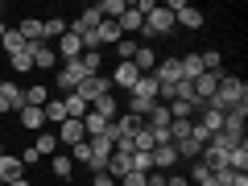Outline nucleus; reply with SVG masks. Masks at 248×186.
Here are the masks:
<instances>
[{
  "label": "nucleus",
  "instance_id": "obj_5",
  "mask_svg": "<svg viewBox=\"0 0 248 186\" xmlns=\"http://www.w3.org/2000/svg\"><path fill=\"white\" fill-rule=\"evenodd\" d=\"M83 79H87V75H83V66H79V58H75V62H58V87L66 91V95H71V91L79 87Z\"/></svg>",
  "mask_w": 248,
  "mask_h": 186
},
{
  "label": "nucleus",
  "instance_id": "obj_9",
  "mask_svg": "<svg viewBox=\"0 0 248 186\" xmlns=\"http://www.w3.org/2000/svg\"><path fill=\"white\" fill-rule=\"evenodd\" d=\"M79 141H87L83 120H62L58 124V145H79Z\"/></svg>",
  "mask_w": 248,
  "mask_h": 186
},
{
  "label": "nucleus",
  "instance_id": "obj_16",
  "mask_svg": "<svg viewBox=\"0 0 248 186\" xmlns=\"http://www.w3.org/2000/svg\"><path fill=\"white\" fill-rule=\"evenodd\" d=\"M133 66L141 75H153V66H157V54L149 50V46H137V54H133Z\"/></svg>",
  "mask_w": 248,
  "mask_h": 186
},
{
  "label": "nucleus",
  "instance_id": "obj_21",
  "mask_svg": "<svg viewBox=\"0 0 248 186\" xmlns=\"http://www.w3.org/2000/svg\"><path fill=\"white\" fill-rule=\"evenodd\" d=\"M17 33L25 37L29 46H33V42H46V37H42V21H37V17H29V21H21V25H17Z\"/></svg>",
  "mask_w": 248,
  "mask_h": 186
},
{
  "label": "nucleus",
  "instance_id": "obj_31",
  "mask_svg": "<svg viewBox=\"0 0 248 186\" xmlns=\"http://www.w3.org/2000/svg\"><path fill=\"white\" fill-rule=\"evenodd\" d=\"M190 133H195V120H170V137H174V145L186 141Z\"/></svg>",
  "mask_w": 248,
  "mask_h": 186
},
{
  "label": "nucleus",
  "instance_id": "obj_3",
  "mask_svg": "<svg viewBox=\"0 0 248 186\" xmlns=\"http://www.w3.org/2000/svg\"><path fill=\"white\" fill-rule=\"evenodd\" d=\"M244 124H248V108H232V112H223L219 133L232 137V141H244Z\"/></svg>",
  "mask_w": 248,
  "mask_h": 186
},
{
  "label": "nucleus",
  "instance_id": "obj_28",
  "mask_svg": "<svg viewBox=\"0 0 248 186\" xmlns=\"http://www.w3.org/2000/svg\"><path fill=\"white\" fill-rule=\"evenodd\" d=\"M145 124H149V128H166L170 124V104H153V112L145 116Z\"/></svg>",
  "mask_w": 248,
  "mask_h": 186
},
{
  "label": "nucleus",
  "instance_id": "obj_7",
  "mask_svg": "<svg viewBox=\"0 0 248 186\" xmlns=\"http://www.w3.org/2000/svg\"><path fill=\"white\" fill-rule=\"evenodd\" d=\"M54 54H58V62H75V58L83 54V37L66 29V33L58 37V46H54Z\"/></svg>",
  "mask_w": 248,
  "mask_h": 186
},
{
  "label": "nucleus",
  "instance_id": "obj_41",
  "mask_svg": "<svg viewBox=\"0 0 248 186\" xmlns=\"http://www.w3.org/2000/svg\"><path fill=\"white\" fill-rule=\"evenodd\" d=\"M91 186H116V178L104 170V174H91Z\"/></svg>",
  "mask_w": 248,
  "mask_h": 186
},
{
  "label": "nucleus",
  "instance_id": "obj_33",
  "mask_svg": "<svg viewBox=\"0 0 248 186\" xmlns=\"http://www.w3.org/2000/svg\"><path fill=\"white\" fill-rule=\"evenodd\" d=\"M50 166H54V178H71V170H75V161L66 157V153H54V157H50Z\"/></svg>",
  "mask_w": 248,
  "mask_h": 186
},
{
  "label": "nucleus",
  "instance_id": "obj_23",
  "mask_svg": "<svg viewBox=\"0 0 248 186\" xmlns=\"http://www.w3.org/2000/svg\"><path fill=\"white\" fill-rule=\"evenodd\" d=\"M21 124H25V128H33V133H42V124H46V116H42V108H21Z\"/></svg>",
  "mask_w": 248,
  "mask_h": 186
},
{
  "label": "nucleus",
  "instance_id": "obj_14",
  "mask_svg": "<svg viewBox=\"0 0 248 186\" xmlns=\"http://www.w3.org/2000/svg\"><path fill=\"white\" fill-rule=\"evenodd\" d=\"M228 170H236V174H248V145H232L228 149Z\"/></svg>",
  "mask_w": 248,
  "mask_h": 186
},
{
  "label": "nucleus",
  "instance_id": "obj_46",
  "mask_svg": "<svg viewBox=\"0 0 248 186\" xmlns=\"http://www.w3.org/2000/svg\"><path fill=\"white\" fill-rule=\"evenodd\" d=\"M0 157H4V145H0Z\"/></svg>",
  "mask_w": 248,
  "mask_h": 186
},
{
  "label": "nucleus",
  "instance_id": "obj_30",
  "mask_svg": "<svg viewBox=\"0 0 248 186\" xmlns=\"http://www.w3.org/2000/svg\"><path fill=\"white\" fill-rule=\"evenodd\" d=\"M128 170L133 174H153V153H133L128 157Z\"/></svg>",
  "mask_w": 248,
  "mask_h": 186
},
{
  "label": "nucleus",
  "instance_id": "obj_2",
  "mask_svg": "<svg viewBox=\"0 0 248 186\" xmlns=\"http://www.w3.org/2000/svg\"><path fill=\"white\" fill-rule=\"evenodd\" d=\"M141 33H145V37H166V33H174V13H170L166 4H157V9L145 17Z\"/></svg>",
  "mask_w": 248,
  "mask_h": 186
},
{
  "label": "nucleus",
  "instance_id": "obj_39",
  "mask_svg": "<svg viewBox=\"0 0 248 186\" xmlns=\"http://www.w3.org/2000/svg\"><path fill=\"white\" fill-rule=\"evenodd\" d=\"M71 149H75V157H71V161H91V145H87V141L71 145Z\"/></svg>",
  "mask_w": 248,
  "mask_h": 186
},
{
  "label": "nucleus",
  "instance_id": "obj_27",
  "mask_svg": "<svg viewBox=\"0 0 248 186\" xmlns=\"http://www.w3.org/2000/svg\"><path fill=\"white\" fill-rule=\"evenodd\" d=\"M62 33H66V21H62V17H50V21H42V37H46V42H58Z\"/></svg>",
  "mask_w": 248,
  "mask_h": 186
},
{
  "label": "nucleus",
  "instance_id": "obj_29",
  "mask_svg": "<svg viewBox=\"0 0 248 186\" xmlns=\"http://www.w3.org/2000/svg\"><path fill=\"white\" fill-rule=\"evenodd\" d=\"M42 116H46L50 124H62V120H66V108H62V99H46Z\"/></svg>",
  "mask_w": 248,
  "mask_h": 186
},
{
  "label": "nucleus",
  "instance_id": "obj_32",
  "mask_svg": "<svg viewBox=\"0 0 248 186\" xmlns=\"http://www.w3.org/2000/svg\"><path fill=\"white\" fill-rule=\"evenodd\" d=\"M195 112H199V104H182V99H174V104H170V120H190Z\"/></svg>",
  "mask_w": 248,
  "mask_h": 186
},
{
  "label": "nucleus",
  "instance_id": "obj_36",
  "mask_svg": "<svg viewBox=\"0 0 248 186\" xmlns=\"http://www.w3.org/2000/svg\"><path fill=\"white\" fill-rule=\"evenodd\" d=\"M46 99H50L46 83H37V87H29V91H25V104H29V108H46Z\"/></svg>",
  "mask_w": 248,
  "mask_h": 186
},
{
  "label": "nucleus",
  "instance_id": "obj_24",
  "mask_svg": "<svg viewBox=\"0 0 248 186\" xmlns=\"http://www.w3.org/2000/svg\"><path fill=\"white\" fill-rule=\"evenodd\" d=\"M0 46H4V50H9V58H13V54H21V50H25V37H21L17 33V29H4V37H0Z\"/></svg>",
  "mask_w": 248,
  "mask_h": 186
},
{
  "label": "nucleus",
  "instance_id": "obj_40",
  "mask_svg": "<svg viewBox=\"0 0 248 186\" xmlns=\"http://www.w3.org/2000/svg\"><path fill=\"white\" fill-rule=\"evenodd\" d=\"M17 157H21V166H33V161H42V157H37V149H33V145H29V149H21Z\"/></svg>",
  "mask_w": 248,
  "mask_h": 186
},
{
  "label": "nucleus",
  "instance_id": "obj_44",
  "mask_svg": "<svg viewBox=\"0 0 248 186\" xmlns=\"http://www.w3.org/2000/svg\"><path fill=\"white\" fill-rule=\"evenodd\" d=\"M0 116H9V104H4V95H0Z\"/></svg>",
  "mask_w": 248,
  "mask_h": 186
},
{
  "label": "nucleus",
  "instance_id": "obj_43",
  "mask_svg": "<svg viewBox=\"0 0 248 186\" xmlns=\"http://www.w3.org/2000/svg\"><path fill=\"white\" fill-rule=\"evenodd\" d=\"M4 186H29V178H13V182H4Z\"/></svg>",
  "mask_w": 248,
  "mask_h": 186
},
{
  "label": "nucleus",
  "instance_id": "obj_26",
  "mask_svg": "<svg viewBox=\"0 0 248 186\" xmlns=\"http://www.w3.org/2000/svg\"><path fill=\"white\" fill-rule=\"evenodd\" d=\"M91 112H99L108 124H112L116 116H120V108H116V99H112V95H104V99H95V104H91Z\"/></svg>",
  "mask_w": 248,
  "mask_h": 186
},
{
  "label": "nucleus",
  "instance_id": "obj_25",
  "mask_svg": "<svg viewBox=\"0 0 248 186\" xmlns=\"http://www.w3.org/2000/svg\"><path fill=\"white\" fill-rule=\"evenodd\" d=\"M79 66H83V75L91 79V75H99V66H104V58H99L95 50H83V54H79Z\"/></svg>",
  "mask_w": 248,
  "mask_h": 186
},
{
  "label": "nucleus",
  "instance_id": "obj_20",
  "mask_svg": "<svg viewBox=\"0 0 248 186\" xmlns=\"http://www.w3.org/2000/svg\"><path fill=\"white\" fill-rule=\"evenodd\" d=\"M33 149H37V157H54L58 153V133H37Z\"/></svg>",
  "mask_w": 248,
  "mask_h": 186
},
{
  "label": "nucleus",
  "instance_id": "obj_1",
  "mask_svg": "<svg viewBox=\"0 0 248 186\" xmlns=\"http://www.w3.org/2000/svg\"><path fill=\"white\" fill-rule=\"evenodd\" d=\"M207 108L211 112H232V108H248V83L240 79V75H219V91H215L211 99H207Z\"/></svg>",
  "mask_w": 248,
  "mask_h": 186
},
{
  "label": "nucleus",
  "instance_id": "obj_42",
  "mask_svg": "<svg viewBox=\"0 0 248 186\" xmlns=\"http://www.w3.org/2000/svg\"><path fill=\"white\" fill-rule=\"evenodd\" d=\"M166 186H190V182H186L182 174H166Z\"/></svg>",
  "mask_w": 248,
  "mask_h": 186
},
{
  "label": "nucleus",
  "instance_id": "obj_4",
  "mask_svg": "<svg viewBox=\"0 0 248 186\" xmlns=\"http://www.w3.org/2000/svg\"><path fill=\"white\" fill-rule=\"evenodd\" d=\"M75 95H79L83 104L91 108L95 99H104V95H108V79H104V75H91V79H83L79 87H75Z\"/></svg>",
  "mask_w": 248,
  "mask_h": 186
},
{
  "label": "nucleus",
  "instance_id": "obj_8",
  "mask_svg": "<svg viewBox=\"0 0 248 186\" xmlns=\"http://www.w3.org/2000/svg\"><path fill=\"white\" fill-rule=\"evenodd\" d=\"M219 75H223V71H219ZM219 75L203 71V75H199V79H195V99H199V104H207V99H211L215 91H219Z\"/></svg>",
  "mask_w": 248,
  "mask_h": 186
},
{
  "label": "nucleus",
  "instance_id": "obj_6",
  "mask_svg": "<svg viewBox=\"0 0 248 186\" xmlns=\"http://www.w3.org/2000/svg\"><path fill=\"white\" fill-rule=\"evenodd\" d=\"M29 58H33V71H54L58 66V54H54L50 42H33L29 46Z\"/></svg>",
  "mask_w": 248,
  "mask_h": 186
},
{
  "label": "nucleus",
  "instance_id": "obj_47",
  "mask_svg": "<svg viewBox=\"0 0 248 186\" xmlns=\"http://www.w3.org/2000/svg\"><path fill=\"white\" fill-rule=\"evenodd\" d=\"M0 13H4V4H0Z\"/></svg>",
  "mask_w": 248,
  "mask_h": 186
},
{
  "label": "nucleus",
  "instance_id": "obj_35",
  "mask_svg": "<svg viewBox=\"0 0 248 186\" xmlns=\"http://www.w3.org/2000/svg\"><path fill=\"white\" fill-rule=\"evenodd\" d=\"M133 91H137V95H145V99H157V79H153V75H141Z\"/></svg>",
  "mask_w": 248,
  "mask_h": 186
},
{
  "label": "nucleus",
  "instance_id": "obj_13",
  "mask_svg": "<svg viewBox=\"0 0 248 186\" xmlns=\"http://www.w3.org/2000/svg\"><path fill=\"white\" fill-rule=\"evenodd\" d=\"M112 79H116V87L133 91V87H137V79H141V71H137L133 62H120V66H116V75H112Z\"/></svg>",
  "mask_w": 248,
  "mask_h": 186
},
{
  "label": "nucleus",
  "instance_id": "obj_22",
  "mask_svg": "<svg viewBox=\"0 0 248 186\" xmlns=\"http://www.w3.org/2000/svg\"><path fill=\"white\" fill-rule=\"evenodd\" d=\"M95 33H99V42H104V46H116V42L124 37L116 21H99V25H95Z\"/></svg>",
  "mask_w": 248,
  "mask_h": 186
},
{
  "label": "nucleus",
  "instance_id": "obj_10",
  "mask_svg": "<svg viewBox=\"0 0 248 186\" xmlns=\"http://www.w3.org/2000/svg\"><path fill=\"white\" fill-rule=\"evenodd\" d=\"M174 166H178V149H174V145H157V149H153V170L174 174Z\"/></svg>",
  "mask_w": 248,
  "mask_h": 186
},
{
  "label": "nucleus",
  "instance_id": "obj_38",
  "mask_svg": "<svg viewBox=\"0 0 248 186\" xmlns=\"http://www.w3.org/2000/svg\"><path fill=\"white\" fill-rule=\"evenodd\" d=\"M137 46H141V42H133V37H120V42H116V54H120V62H133Z\"/></svg>",
  "mask_w": 248,
  "mask_h": 186
},
{
  "label": "nucleus",
  "instance_id": "obj_34",
  "mask_svg": "<svg viewBox=\"0 0 248 186\" xmlns=\"http://www.w3.org/2000/svg\"><path fill=\"white\" fill-rule=\"evenodd\" d=\"M199 62H203V71H211V75H219V71H223V54H219V50L199 54Z\"/></svg>",
  "mask_w": 248,
  "mask_h": 186
},
{
  "label": "nucleus",
  "instance_id": "obj_11",
  "mask_svg": "<svg viewBox=\"0 0 248 186\" xmlns=\"http://www.w3.org/2000/svg\"><path fill=\"white\" fill-rule=\"evenodd\" d=\"M0 95H4V104H9V112H21V108H25V91H21L13 79H0Z\"/></svg>",
  "mask_w": 248,
  "mask_h": 186
},
{
  "label": "nucleus",
  "instance_id": "obj_48",
  "mask_svg": "<svg viewBox=\"0 0 248 186\" xmlns=\"http://www.w3.org/2000/svg\"><path fill=\"white\" fill-rule=\"evenodd\" d=\"M0 186H4V182H0Z\"/></svg>",
  "mask_w": 248,
  "mask_h": 186
},
{
  "label": "nucleus",
  "instance_id": "obj_12",
  "mask_svg": "<svg viewBox=\"0 0 248 186\" xmlns=\"http://www.w3.org/2000/svg\"><path fill=\"white\" fill-rule=\"evenodd\" d=\"M13 178H25V166H21L17 153H4L0 157V182H13Z\"/></svg>",
  "mask_w": 248,
  "mask_h": 186
},
{
  "label": "nucleus",
  "instance_id": "obj_15",
  "mask_svg": "<svg viewBox=\"0 0 248 186\" xmlns=\"http://www.w3.org/2000/svg\"><path fill=\"white\" fill-rule=\"evenodd\" d=\"M116 25H120V33L128 37V33H141V25H145V17H141V13H137V4H128V13H124V17L116 21Z\"/></svg>",
  "mask_w": 248,
  "mask_h": 186
},
{
  "label": "nucleus",
  "instance_id": "obj_17",
  "mask_svg": "<svg viewBox=\"0 0 248 186\" xmlns=\"http://www.w3.org/2000/svg\"><path fill=\"white\" fill-rule=\"evenodd\" d=\"M178 66H182V79H186V83H195L199 75H203V62H199V54H182V58H178Z\"/></svg>",
  "mask_w": 248,
  "mask_h": 186
},
{
  "label": "nucleus",
  "instance_id": "obj_19",
  "mask_svg": "<svg viewBox=\"0 0 248 186\" xmlns=\"http://www.w3.org/2000/svg\"><path fill=\"white\" fill-rule=\"evenodd\" d=\"M186 182H195V186H219V182H215V174L203 166V161H190V178H186Z\"/></svg>",
  "mask_w": 248,
  "mask_h": 186
},
{
  "label": "nucleus",
  "instance_id": "obj_37",
  "mask_svg": "<svg viewBox=\"0 0 248 186\" xmlns=\"http://www.w3.org/2000/svg\"><path fill=\"white\" fill-rule=\"evenodd\" d=\"M13 71H17V75H25V71H33V58H29V46H25V50H21V54H13Z\"/></svg>",
  "mask_w": 248,
  "mask_h": 186
},
{
  "label": "nucleus",
  "instance_id": "obj_18",
  "mask_svg": "<svg viewBox=\"0 0 248 186\" xmlns=\"http://www.w3.org/2000/svg\"><path fill=\"white\" fill-rule=\"evenodd\" d=\"M62 108H66V120H83V116L91 112V108L83 104V99L75 95V91H71V95H62Z\"/></svg>",
  "mask_w": 248,
  "mask_h": 186
},
{
  "label": "nucleus",
  "instance_id": "obj_45",
  "mask_svg": "<svg viewBox=\"0 0 248 186\" xmlns=\"http://www.w3.org/2000/svg\"><path fill=\"white\" fill-rule=\"evenodd\" d=\"M0 37H4V21H0Z\"/></svg>",
  "mask_w": 248,
  "mask_h": 186
}]
</instances>
